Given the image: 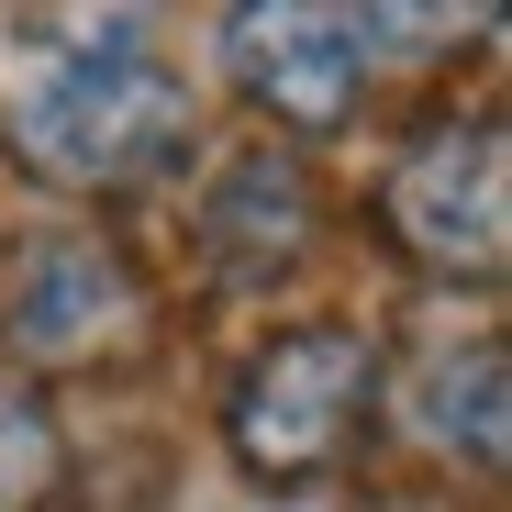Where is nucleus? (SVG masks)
I'll return each mask as SVG.
<instances>
[{
	"instance_id": "nucleus-1",
	"label": "nucleus",
	"mask_w": 512,
	"mask_h": 512,
	"mask_svg": "<svg viewBox=\"0 0 512 512\" xmlns=\"http://www.w3.org/2000/svg\"><path fill=\"white\" fill-rule=\"evenodd\" d=\"M12 145L78 190L156 179V167L190 156V78L156 67L134 23H67L56 56L23 67V90H12Z\"/></svg>"
},
{
	"instance_id": "nucleus-2",
	"label": "nucleus",
	"mask_w": 512,
	"mask_h": 512,
	"mask_svg": "<svg viewBox=\"0 0 512 512\" xmlns=\"http://www.w3.org/2000/svg\"><path fill=\"white\" fill-rule=\"evenodd\" d=\"M368 390H379V368H368L357 334H334V323L279 334V346L245 368V390H234V457L268 468V479H301V468H323L357 435Z\"/></svg>"
},
{
	"instance_id": "nucleus-3",
	"label": "nucleus",
	"mask_w": 512,
	"mask_h": 512,
	"mask_svg": "<svg viewBox=\"0 0 512 512\" xmlns=\"http://www.w3.org/2000/svg\"><path fill=\"white\" fill-rule=\"evenodd\" d=\"M401 234L423 268H468L490 279L501 268V123H446V134H423L412 167H401V190H390Z\"/></svg>"
},
{
	"instance_id": "nucleus-4",
	"label": "nucleus",
	"mask_w": 512,
	"mask_h": 512,
	"mask_svg": "<svg viewBox=\"0 0 512 512\" xmlns=\"http://www.w3.org/2000/svg\"><path fill=\"white\" fill-rule=\"evenodd\" d=\"M223 45H234V78H245L279 123H312V134H323V123L357 112L368 23H346V12H234Z\"/></svg>"
},
{
	"instance_id": "nucleus-5",
	"label": "nucleus",
	"mask_w": 512,
	"mask_h": 512,
	"mask_svg": "<svg viewBox=\"0 0 512 512\" xmlns=\"http://www.w3.org/2000/svg\"><path fill=\"white\" fill-rule=\"evenodd\" d=\"M101 312H123V290H112V268H90L78 245H45V268H34V290H23V334L45 357H78L101 334Z\"/></svg>"
}]
</instances>
